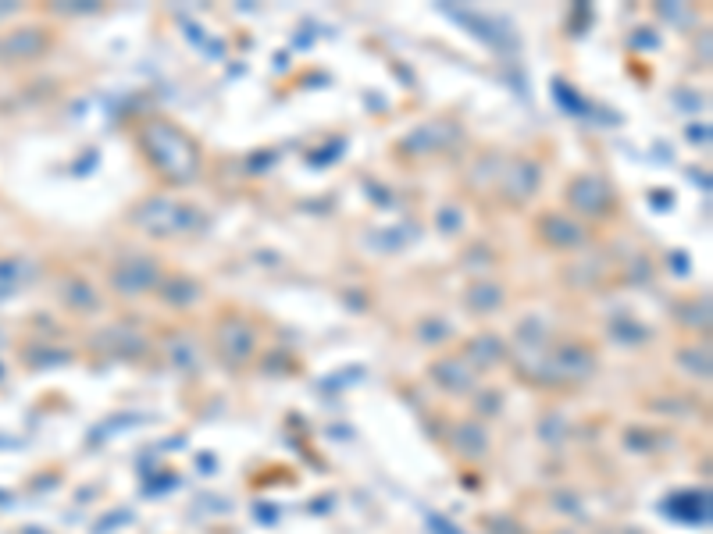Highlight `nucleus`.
Instances as JSON below:
<instances>
[{
  "label": "nucleus",
  "instance_id": "nucleus-4",
  "mask_svg": "<svg viewBox=\"0 0 713 534\" xmlns=\"http://www.w3.org/2000/svg\"><path fill=\"white\" fill-rule=\"evenodd\" d=\"M43 47V40L36 36V29H22L18 36H11L8 43H4V50L15 57H25V54H36V50Z\"/></svg>",
  "mask_w": 713,
  "mask_h": 534
},
{
  "label": "nucleus",
  "instance_id": "nucleus-3",
  "mask_svg": "<svg viewBox=\"0 0 713 534\" xmlns=\"http://www.w3.org/2000/svg\"><path fill=\"white\" fill-rule=\"evenodd\" d=\"M154 278H157L154 267L132 260V264L125 267V275H115V282L122 285V292H147L150 285H154Z\"/></svg>",
  "mask_w": 713,
  "mask_h": 534
},
{
  "label": "nucleus",
  "instance_id": "nucleus-2",
  "mask_svg": "<svg viewBox=\"0 0 713 534\" xmlns=\"http://www.w3.org/2000/svg\"><path fill=\"white\" fill-rule=\"evenodd\" d=\"M571 203L585 214H607L610 211V189L603 178L585 175L571 186Z\"/></svg>",
  "mask_w": 713,
  "mask_h": 534
},
{
  "label": "nucleus",
  "instance_id": "nucleus-1",
  "mask_svg": "<svg viewBox=\"0 0 713 534\" xmlns=\"http://www.w3.org/2000/svg\"><path fill=\"white\" fill-rule=\"evenodd\" d=\"M143 150L147 157L154 161V168L164 171V178H172V182H193L197 178V168H200V154L193 139L186 132H179L175 125L168 122H150L140 136Z\"/></svg>",
  "mask_w": 713,
  "mask_h": 534
}]
</instances>
